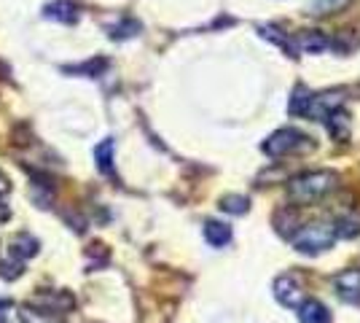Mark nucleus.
I'll list each match as a JSON object with an SVG mask.
<instances>
[{
  "instance_id": "1",
  "label": "nucleus",
  "mask_w": 360,
  "mask_h": 323,
  "mask_svg": "<svg viewBox=\"0 0 360 323\" xmlns=\"http://www.w3.org/2000/svg\"><path fill=\"white\" fill-rule=\"evenodd\" d=\"M336 186V175L333 172H307V175H299L293 178L290 186H288V197L293 202H315L320 200L323 194H328L330 189Z\"/></svg>"
},
{
  "instance_id": "2",
  "label": "nucleus",
  "mask_w": 360,
  "mask_h": 323,
  "mask_svg": "<svg viewBox=\"0 0 360 323\" xmlns=\"http://www.w3.org/2000/svg\"><path fill=\"white\" fill-rule=\"evenodd\" d=\"M333 240H336V227L323 224V221L307 224L293 234V246L299 248L301 253H320V251L333 246Z\"/></svg>"
},
{
  "instance_id": "3",
  "label": "nucleus",
  "mask_w": 360,
  "mask_h": 323,
  "mask_svg": "<svg viewBox=\"0 0 360 323\" xmlns=\"http://www.w3.org/2000/svg\"><path fill=\"white\" fill-rule=\"evenodd\" d=\"M309 146L312 143H309V138L304 132L288 127V129H277L271 138H266L264 151L269 156H283V154H296V151H307Z\"/></svg>"
},
{
  "instance_id": "4",
  "label": "nucleus",
  "mask_w": 360,
  "mask_h": 323,
  "mask_svg": "<svg viewBox=\"0 0 360 323\" xmlns=\"http://www.w3.org/2000/svg\"><path fill=\"white\" fill-rule=\"evenodd\" d=\"M32 305L51 310V312H68V310L75 308V296L70 291H51V289H46V291H38L32 296Z\"/></svg>"
},
{
  "instance_id": "5",
  "label": "nucleus",
  "mask_w": 360,
  "mask_h": 323,
  "mask_svg": "<svg viewBox=\"0 0 360 323\" xmlns=\"http://www.w3.org/2000/svg\"><path fill=\"white\" fill-rule=\"evenodd\" d=\"M274 296H277L280 305H285L290 310L301 308V302H304V291H301V286L290 275H283L274 280Z\"/></svg>"
},
{
  "instance_id": "6",
  "label": "nucleus",
  "mask_w": 360,
  "mask_h": 323,
  "mask_svg": "<svg viewBox=\"0 0 360 323\" xmlns=\"http://www.w3.org/2000/svg\"><path fill=\"white\" fill-rule=\"evenodd\" d=\"M46 19H54V22H65V25H75L78 16H81V8L70 3V0H54L44 8Z\"/></svg>"
},
{
  "instance_id": "7",
  "label": "nucleus",
  "mask_w": 360,
  "mask_h": 323,
  "mask_svg": "<svg viewBox=\"0 0 360 323\" xmlns=\"http://www.w3.org/2000/svg\"><path fill=\"white\" fill-rule=\"evenodd\" d=\"M336 291L347 302H360V270H347L336 275Z\"/></svg>"
},
{
  "instance_id": "8",
  "label": "nucleus",
  "mask_w": 360,
  "mask_h": 323,
  "mask_svg": "<svg viewBox=\"0 0 360 323\" xmlns=\"http://www.w3.org/2000/svg\"><path fill=\"white\" fill-rule=\"evenodd\" d=\"M19 323H65L60 312H51V310L46 308H38V305H22L19 308Z\"/></svg>"
},
{
  "instance_id": "9",
  "label": "nucleus",
  "mask_w": 360,
  "mask_h": 323,
  "mask_svg": "<svg viewBox=\"0 0 360 323\" xmlns=\"http://www.w3.org/2000/svg\"><path fill=\"white\" fill-rule=\"evenodd\" d=\"M38 251H41V243L32 237V234H27V232H22V234H16L14 240H11V256H16V259H32V256H38Z\"/></svg>"
},
{
  "instance_id": "10",
  "label": "nucleus",
  "mask_w": 360,
  "mask_h": 323,
  "mask_svg": "<svg viewBox=\"0 0 360 323\" xmlns=\"http://www.w3.org/2000/svg\"><path fill=\"white\" fill-rule=\"evenodd\" d=\"M301 323H330V312L326 310V305H320L317 299L301 302Z\"/></svg>"
},
{
  "instance_id": "11",
  "label": "nucleus",
  "mask_w": 360,
  "mask_h": 323,
  "mask_svg": "<svg viewBox=\"0 0 360 323\" xmlns=\"http://www.w3.org/2000/svg\"><path fill=\"white\" fill-rule=\"evenodd\" d=\"M205 240L210 243L212 248H224L229 246V240H231V229L221 224V221H207L205 224Z\"/></svg>"
},
{
  "instance_id": "12",
  "label": "nucleus",
  "mask_w": 360,
  "mask_h": 323,
  "mask_svg": "<svg viewBox=\"0 0 360 323\" xmlns=\"http://www.w3.org/2000/svg\"><path fill=\"white\" fill-rule=\"evenodd\" d=\"M94 159H97V167L103 175H110L113 172V140L108 138L103 140L97 148H94Z\"/></svg>"
},
{
  "instance_id": "13",
  "label": "nucleus",
  "mask_w": 360,
  "mask_h": 323,
  "mask_svg": "<svg viewBox=\"0 0 360 323\" xmlns=\"http://www.w3.org/2000/svg\"><path fill=\"white\" fill-rule=\"evenodd\" d=\"M27 270H25V262L22 259H16V256H11V259H0V277L3 280H19V277L25 275Z\"/></svg>"
},
{
  "instance_id": "14",
  "label": "nucleus",
  "mask_w": 360,
  "mask_h": 323,
  "mask_svg": "<svg viewBox=\"0 0 360 323\" xmlns=\"http://www.w3.org/2000/svg\"><path fill=\"white\" fill-rule=\"evenodd\" d=\"M299 46L304 49V51H323V49L328 46V41H326L323 35H317V32H309V35H301Z\"/></svg>"
},
{
  "instance_id": "15",
  "label": "nucleus",
  "mask_w": 360,
  "mask_h": 323,
  "mask_svg": "<svg viewBox=\"0 0 360 323\" xmlns=\"http://www.w3.org/2000/svg\"><path fill=\"white\" fill-rule=\"evenodd\" d=\"M221 208L229 210V213H245L248 210V200L245 197H224Z\"/></svg>"
},
{
  "instance_id": "16",
  "label": "nucleus",
  "mask_w": 360,
  "mask_h": 323,
  "mask_svg": "<svg viewBox=\"0 0 360 323\" xmlns=\"http://www.w3.org/2000/svg\"><path fill=\"white\" fill-rule=\"evenodd\" d=\"M103 68H105V62L97 60L94 65H78V68H68V70H70V73H100Z\"/></svg>"
},
{
  "instance_id": "17",
  "label": "nucleus",
  "mask_w": 360,
  "mask_h": 323,
  "mask_svg": "<svg viewBox=\"0 0 360 323\" xmlns=\"http://www.w3.org/2000/svg\"><path fill=\"white\" fill-rule=\"evenodd\" d=\"M8 191H11V178H8V175L0 170V197H6Z\"/></svg>"
},
{
  "instance_id": "18",
  "label": "nucleus",
  "mask_w": 360,
  "mask_h": 323,
  "mask_svg": "<svg viewBox=\"0 0 360 323\" xmlns=\"http://www.w3.org/2000/svg\"><path fill=\"white\" fill-rule=\"evenodd\" d=\"M119 30H132V32H137V25H132V22H129V25H121ZM110 35H113V38H127L129 32H110Z\"/></svg>"
},
{
  "instance_id": "19",
  "label": "nucleus",
  "mask_w": 360,
  "mask_h": 323,
  "mask_svg": "<svg viewBox=\"0 0 360 323\" xmlns=\"http://www.w3.org/2000/svg\"><path fill=\"white\" fill-rule=\"evenodd\" d=\"M8 215H11L8 205H0V221H8Z\"/></svg>"
},
{
  "instance_id": "20",
  "label": "nucleus",
  "mask_w": 360,
  "mask_h": 323,
  "mask_svg": "<svg viewBox=\"0 0 360 323\" xmlns=\"http://www.w3.org/2000/svg\"><path fill=\"white\" fill-rule=\"evenodd\" d=\"M0 323H8V315H6V305H0Z\"/></svg>"
}]
</instances>
